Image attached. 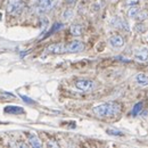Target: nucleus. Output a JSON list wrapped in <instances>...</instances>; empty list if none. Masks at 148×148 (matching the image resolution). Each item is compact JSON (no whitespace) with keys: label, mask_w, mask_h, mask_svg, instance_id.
<instances>
[{"label":"nucleus","mask_w":148,"mask_h":148,"mask_svg":"<svg viewBox=\"0 0 148 148\" xmlns=\"http://www.w3.org/2000/svg\"><path fill=\"white\" fill-rule=\"evenodd\" d=\"M139 3V0H125V5L127 6H137Z\"/></svg>","instance_id":"nucleus-18"},{"label":"nucleus","mask_w":148,"mask_h":148,"mask_svg":"<svg viewBox=\"0 0 148 148\" xmlns=\"http://www.w3.org/2000/svg\"><path fill=\"white\" fill-rule=\"evenodd\" d=\"M134 80H136V82H137L139 86H141V87L148 86V76L146 74H144V73L137 74L136 77H134Z\"/></svg>","instance_id":"nucleus-11"},{"label":"nucleus","mask_w":148,"mask_h":148,"mask_svg":"<svg viewBox=\"0 0 148 148\" xmlns=\"http://www.w3.org/2000/svg\"><path fill=\"white\" fill-rule=\"evenodd\" d=\"M147 38H148V36H147Z\"/></svg>","instance_id":"nucleus-22"},{"label":"nucleus","mask_w":148,"mask_h":148,"mask_svg":"<svg viewBox=\"0 0 148 148\" xmlns=\"http://www.w3.org/2000/svg\"><path fill=\"white\" fill-rule=\"evenodd\" d=\"M75 88H76L79 91L88 92V91H91L93 88H95V82L91 81V80L81 79V80L75 81Z\"/></svg>","instance_id":"nucleus-3"},{"label":"nucleus","mask_w":148,"mask_h":148,"mask_svg":"<svg viewBox=\"0 0 148 148\" xmlns=\"http://www.w3.org/2000/svg\"><path fill=\"white\" fill-rule=\"evenodd\" d=\"M70 32L74 37H79L82 34V27H81V25H72L70 29Z\"/></svg>","instance_id":"nucleus-14"},{"label":"nucleus","mask_w":148,"mask_h":148,"mask_svg":"<svg viewBox=\"0 0 148 148\" xmlns=\"http://www.w3.org/2000/svg\"><path fill=\"white\" fill-rule=\"evenodd\" d=\"M148 17L147 13H144V12H140L139 13V15L137 16V18L136 19H139V21H144V19H146Z\"/></svg>","instance_id":"nucleus-19"},{"label":"nucleus","mask_w":148,"mask_h":148,"mask_svg":"<svg viewBox=\"0 0 148 148\" xmlns=\"http://www.w3.org/2000/svg\"><path fill=\"white\" fill-rule=\"evenodd\" d=\"M134 58L139 62H146L148 59V49L147 48H141L139 49L136 54H134Z\"/></svg>","instance_id":"nucleus-10"},{"label":"nucleus","mask_w":148,"mask_h":148,"mask_svg":"<svg viewBox=\"0 0 148 148\" xmlns=\"http://www.w3.org/2000/svg\"><path fill=\"white\" fill-rule=\"evenodd\" d=\"M111 23L114 27H117V29H121V30H124V31H130L129 24H128L123 18L115 17V18L112 19Z\"/></svg>","instance_id":"nucleus-7"},{"label":"nucleus","mask_w":148,"mask_h":148,"mask_svg":"<svg viewBox=\"0 0 148 148\" xmlns=\"http://www.w3.org/2000/svg\"><path fill=\"white\" fill-rule=\"evenodd\" d=\"M107 133L111 134V136H123V132L122 131H119V130L115 129H107Z\"/></svg>","instance_id":"nucleus-15"},{"label":"nucleus","mask_w":148,"mask_h":148,"mask_svg":"<svg viewBox=\"0 0 148 148\" xmlns=\"http://www.w3.org/2000/svg\"><path fill=\"white\" fill-rule=\"evenodd\" d=\"M140 12H141L140 8H138V7H136V6H132L129 10H128V16L131 17V18H137V16L139 15Z\"/></svg>","instance_id":"nucleus-13"},{"label":"nucleus","mask_w":148,"mask_h":148,"mask_svg":"<svg viewBox=\"0 0 148 148\" xmlns=\"http://www.w3.org/2000/svg\"><path fill=\"white\" fill-rule=\"evenodd\" d=\"M48 54H63L65 53V45L63 43H53L46 48Z\"/></svg>","instance_id":"nucleus-6"},{"label":"nucleus","mask_w":148,"mask_h":148,"mask_svg":"<svg viewBox=\"0 0 148 148\" xmlns=\"http://www.w3.org/2000/svg\"><path fill=\"white\" fill-rule=\"evenodd\" d=\"M5 113L7 114H13V115H17V114H22L24 113V110L19 106H15V105H9V106H6L5 110H3Z\"/></svg>","instance_id":"nucleus-9"},{"label":"nucleus","mask_w":148,"mask_h":148,"mask_svg":"<svg viewBox=\"0 0 148 148\" xmlns=\"http://www.w3.org/2000/svg\"><path fill=\"white\" fill-rule=\"evenodd\" d=\"M9 1H18V0H9Z\"/></svg>","instance_id":"nucleus-21"},{"label":"nucleus","mask_w":148,"mask_h":148,"mask_svg":"<svg viewBox=\"0 0 148 148\" xmlns=\"http://www.w3.org/2000/svg\"><path fill=\"white\" fill-rule=\"evenodd\" d=\"M64 19H70L73 17V10H71V9H67V10H65V13H64Z\"/></svg>","instance_id":"nucleus-17"},{"label":"nucleus","mask_w":148,"mask_h":148,"mask_svg":"<svg viewBox=\"0 0 148 148\" xmlns=\"http://www.w3.org/2000/svg\"><path fill=\"white\" fill-rule=\"evenodd\" d=\"M83 49H84V45L79 40H74L69 45H65V53H80Z\"/></svg>","instance_id":"nucleus-5"},{"label":"nucleus","mask_w":148,"mask_h":148,"mask_svg":"<svg viewBox=\"0 0 148 148\" xmlns=\"http://www.w3.org/2000/svg\"><path fill=\"white\" fill-rule=\"evenodd\" d=\"M21 98H22L25 103H27V104H34V100H32L31 98H29V97H26V96H24V95H21Z\"/></svg>","instance_id":"nucleus-20"},{"label":"nucleus","mask_w":148,"mask_h":148,"mask_svg":"<svg viewBox=\"0 0 148 148\" xmlns=\"http://www.w3.org/2000/svg\"><path fill=\"white\" fill-rule=\"evenodd\" d=\"M141 107H143V103H138V104L133 107V110H132V115H137V114L140 112Z\"/></svg>","instance_id":"nucleus-16"},{"label":"nucleus","mask_w":148,"mask_h":148,"mask_svg":"<svg viewBox=\"0 0 148 148\" xmlns=\"http://www.w3.org/2000/svg\"><path fill=\"white\" fill-rule=\"evenodd\" d=\"M121 105L114 101H107V103H103L99 104L97 106H95L92 108V112L95 115L99 116V117H113L116 116L121 113Z\"/></svg>","instance_id":"nucleus-1"},{"label":"nucleus","mask_w":148,"mask_h":148,"mask_svg":"<svg viewBox=\"0 0 148 148\" xmlns=\"http://www.w3.org/2000/svg\"><path fill=\"white\" fill-rule=\"evenodd\" d=\"M29 140H30V144L32 147H41V140L38 138L36 134H30L29 136Z\"/></svg>","instance_id":"nucleus-12"},{"label":"nucleus","mask_w":148,"mask_h":148,"mask_svg":"<svg viewBox=\"0 0 148 148\" xmlns=\"http://www.w3.org/2000/svg\"><path fill=\"white\" fill-rule=\"evenodd\" d=\"M108 42L113 48H121L124 46V39L121 36H112L108 40Z\"/></svg>","instance_id":"nucleus-8"},{"label":"nucleus","mask_w":148,"mask_h":148,"mask_svg":"<svg viewBox=\"0 0 148 148\" xmlns=\"http://www.w3.org/2000/svg\"><path fill=\"white\" fill-rule=\"evenodd\" d=\"M55 0H38L36 3V12L38 14H45L55 7Z\"/></svg>","instance_id":"nucleus-2"},{"label":"nucleus","mask_w":148,"mask_h":148,"mask_svg":"<svg viewBox=\"0 0 148 148\" xmlns=\"http://www.w3.org/2000/svg\"><path fill=\"white\" fill-rule=\"evenodd\" d=\"M23 10V2L18 1H8L7 5V13L10 15H18L19 13Z\"/></svg>","instance_id":"nucleus-4"}]
</instances>
